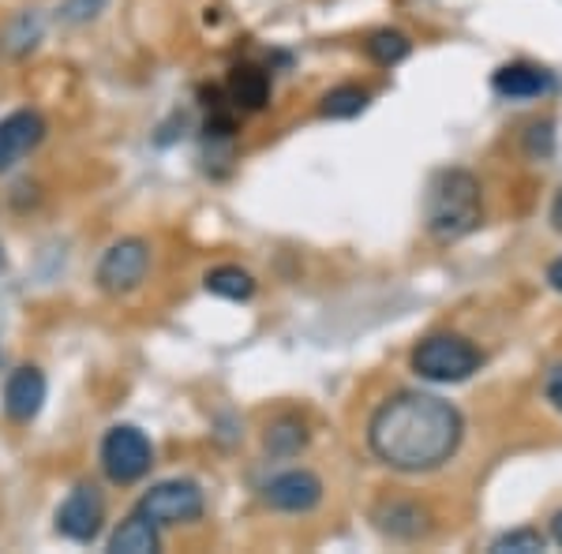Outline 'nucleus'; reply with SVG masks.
I'll return each mask as SVG.
<instances>
[{
    "instance_id": "nucleus-1",
    "label": "nucleus",
    "mask_w": 562,
    "mask_h": 554,
    "mask_svg": "<svg viewBox=\"0 0 562 554\" xmlns=\"http://www.w3.org/2000/svg\"><path fill=\"white\" fill-rule=\"evenodd\" d=\"M465 420L450 402L420 389H405L375 408L368 423V446L397 472H435L461 446Z\"/></svg>"
},
{
    "instance_id": "nucleus-2",
    "label": "nucleus",
    "mask_w": 562,
    "mask_h": 554,
    "mask_svg": "<svg viewBox=\"0 0 562 554\" xmlns=\"http://www.w3.org/2000/svg\"><path fill=\"white\" fill-rule=\"evenodd\" d=\"M484 222V199H480V180L469 169H442L431 177L428 195H424V225L435 240L450 244L461 236L476 233Z\"/></svg>"
},
{
    "instance_id": "nucleus-3",
    "label": "nucleus",
    "mask_w": 562,
    "mask_h": 554,
    "mask_svg": "<svg viewBox=\"0 0 562 554\" xmlns=\"http://www.w3.org/2000/svg\"><path fill=\"white\" fill-rule=\"evenodd\" d=\"M413 371L428 383H465L480 371L484 352L473 341L458 338V333H431L413 349Z\"/></svg>"
},
{
    "instance_id": "nucleus-4",
    "label": "nucleus",
    "mask_w": 562,
    "mask_h": 554,
    "mask_svg": "<svg viewBox=\"0 0 562 554\" xmlns=\"http://www.w3.org/2000/svg\"><path fill=\"white\" fill-rule=\"evenodd\" d=\"M154 465V446L150 439L132 423H121L102 439V472L109 476V484L116 487H132Z\"/></svg>"
},
{
    "instance_id": "nucleus-5",
    "label": "nucleus",
    "mask_w": 562,
    "mask_h": 554,
    "mask_svg": "<svg viewBox=\"0 0 562 554\" xmlns=\"http://www.w3.org/2000/svg\"><path fill=\"white\" fill-rule=\"evenodd\" d=\"M147 270H150V244L143 236H124L98 262L94 281L109 296H128L147 281Z\"/></svg>"
},
{
    "instance_id": "nucleus-6",
    "label": "nucleus",
    "mask_w": 562,
    "mask_h": 554,
    "mask_svg": "<svg viewBox=\"0 0 562 554\" xmlns=\"http://www.w3.org/2000/svg\"><path fill=\"white\" fill-rule=\"evenodd\" d=\"M143 517H150L158 529H169V524H192L203 517L206 498L203 487L192 484V479H166V484H154L147 495L135 506Z\"/></svg>"
},
{
    "instance_id": "nucleus-7",
    "label": "nucleus",
    "mask_w": 562,
    "mask_h": 554,
    "mask_svg": "<svg viewBox=\"0 0 562 554\" xmlns=\"http://www.w3.org/2000/svg\"><path fill=\"white\" fill-rule=\"evenodd\" d=\"M105 529V498L98 487L79 484L57 510V532L71 543H94Z\"/></svg>"
},
{
    "instance_id": "nucleus-8",
    "label": "nucleus",
    "mask_w": 562,
    "mask_h": 554,
    "mask_svg": "<svg viewBox=\"0 0 562 554\" xmlns=\"http://www.w3.org/2000/svg\"><path fill=\"white\" fill-rule=\"evenodd\" d=\"M262 502L278 513H312L323 502V479L307 468H289L262 487Z\"/></svg>"
},
{
    "instance_id": "nucleus-9",
    "label": "nucleus",
    "mask_w": 562,
    "mask_h": 554,
    "mask_svg": "<svg viewBox=\"0 0 562 554\" xmlns=\"http://www.w3.org/2000/svg\"><path fill=\"white\" fill-rule=\"evenodd\" d=\"M45 139V121L34 109H15L0 121V172H12Z\"/></svg>"
},
{
    "instance_id": "nucleus-10",
    "label": "nucleus",
    "mask_w": 562,
    "mask_h": 554,
    "mask_svg": "<svg viewBox=\"0 0 562 554\" xmlns=\"http://www.w3.org/2000/svg\"><path fill=\"white\" fill-rule=\"evenodd\" d=\"M45 394H49V383L38 368H20L8 375L4 383V412L8 420L15 423H31L38 420L42 405H45Z\"/></svg>"
},
{
    "instance_id": "nucleus-11",
    "label": "nucleus",
    "mask_w": 562,
    "mask_h": 554,
    "mask_svg": "<svg viewBox=\"0 0 562 554\" xmlns=\"http://www.w3.org/2000/svg\"><path fill=\"white\" fill-rule=\"evenodd\" d=\"M375 529L394 540H416L420 532H428V513L413 498H383L375 506Z\"/></svg>"
},
{
    "instance_id": "nucleus-12",
    "label": "nucleus",
    "mask_w": 562,
    "mask_h": 554,
    "mask_svg": "<svg viewBox=\"0 0 562 554\" xmlns=\"http://www.w3.org/2000/svg\"><path fill=\"white\" fill-rule=\"evenodd\" d=\"M492 87L498 98H514V102H525V98H540L555 87L551 71H543L537 65H506L492 76Z\"/></svg>"
},
{
    "instance_id": "nucleus-13",
    "label": "nucleus",
    "mask_w": 562,
    "mask_h": 554,
    "mask_svg": "<svg viewBox=\"0 0 562 554\" xmlns=\"http://www.w3.org/2000/svg\"><path fill=\"white\" fill-rule=\"evenodd\" d=\"M225 94H229L233 109L244 113H259L270 102V76L256 65H237L225 79Z\"/></svg>"
},
{
    "instance_id": "nucleus-14",
    "label": "nucleus",
    "mask_w": 562,
    "mask_h": 554,
    "mask_svg": "<svg viewBox=\"0 0 562 554\" xmlns=\"http://www.w3.org/2000/svg\"><path fill=\"white\" fill-rule=\"evenodd\" d=\"M109 551L113 554H154L161 551V529L135 510L132 517H124L121 529L109 535Z\"/></svg>"
},
{
    "instance_id": "nucleus-15",
    "label": "nucleus",
    "mask_w": 562,
    "mask_h": 554,
    "mask_svg": "<svg viewBox=\"0 0 562 554\" xmlns=\"http://www.w3.org/2000/svg\"><path fill=\"white\" fill-rule=\"evenodd\" d=\"M364 109H368V90H360L352 83L326 90L319 102V113L330 116V121H352V116H360Z\"/></svg>"
},
{
    "instance_id": "nucleus-16",
    "label": "nucleus",
    "mask_w": 562,
    "mask_h": 554,
    "mask_svg": "<svg viewBox=\"0 0 562 554\" xmlns=\"http://www.w3.org/2000/svg\"><path fill=\"white\" fill-rule=\"evenodd\" d=\"M206 293H214L222 299H248L256 293V278L240 267H217L206 274Z\"/></svg>"
},
{
    "instance_id": "nucleus-17",
    "label": "nucleus",
    "mask_w": 562,
    "mask_h": 554,
    "mask_svg": "<svg viewBox=\"0 0 562 554\" xmlns=\"http://www.w3.org/2000/svg\"><path fill=\"white\" fill-rule=\"evenodd\" d=\"M364 49H368V57L375 60V65L394 68V65H402V60L413 53V42L405 38L402 31H375L364 42Z\"/></svg>"
},
{
    "instance_id": "nucleus-18",
    "label": "nucleus",
    "mask_w": 562,
    "mask_h": 554,
    "mask_svg": "<svg viewBox=\"0 0 562 554\" xmlns=\"http://www.w3.org/2000/svg\"><path fill=\"white\" fill-rule=\"evenodd\" d=\"M307 446V427L301 420H293V416H285V420L270 423L267 431V450L274 453V457H296Z\"/></svg>"
},
{
    "instance_id": "nucleus-19",
    "label": "nucleus",
    "mask_w": 562,
    "mask_h": 554,
    "mask_svg": "<svg viewBox=\"0 0 562 554\" xmlns=\"http://www.w3.org/2000/svg\"><path fill=\"white\" fill-rule=\"evenodd\" d=\"M537 554L543 551V535L537 529H514V532H503L498 540L492 543V554Z\"/></svg>"
},
{
    "instance_id": "nucleus-20",
    "label": "nucleus",
    "mask_w": 562,
    "mask_h": 554,
    "mask_svg": "<svg viewBox=\"0 0 562 554\" xmlns=\"http://www.w3.org/2000/svg\"><path fill=\"white\" fill-rule=\"evenodd\" d=\"M105 4H109V0H65V4H60V20L71 23V26L90 23V20H98V15L105 12Z\"/></svg>"
},
{
    "instance_id": "nucleus-21",
    "label": "nucleus",
    "mask_w": 562,
    "mask_h": 554,
    "mask_svg": "<svg viewBox=\"0 0 562 554\" xmlns=\"http://www.w3.org/2000/svg\"><path fill=\"white\" fill-rule=\"evenodd\" d=\"M555 124L551 121H543V124H532L529 135H525V150L532 154V158H548L551 150H555Z\"/></svg>"
},
{
    "instance_id": "nucleus-22",
    "label": "nucleus",
    "mask_w": 562,
    "mask_h": 554,
    "mask_svg": "<svg viewBox=\"0 0 562 554\" xmlns=\"http://www.w3.org/2000/svg\"><path fill=\"white\" fill-rule=\"evenodd\" d=\"M543 394H548V402L562 412V363L548 371V378H543Z\"/></svg>"
},
{
    "instance_id": "nucleus-23",
    "label": "nucleus",
    "mask_w": 562,
    "mask_h": 554,
    "mask_svg": "<svg viewBox=\"0 0 562 554\" xmlns=\"http://www.w3.org/2000/svg\"><path fill=\"white\" fill-rule=\"evenodd\" d=\"M548 281H551V289H555V293H562V256L548 267Z\"/></svg>"
},
{
    "instance_id": "nucleus-24",
    "label": "nucleus",
    "mask_w": 562,
    "mask_h": 554,
    "mask_svg": "<svg viewBox=\"0 0 562 554\" xmlns=\"http://www.w3.org/2000/svg\"><path fill=\"white\" fill-rule=\"evenodd\" d=\"M551 225L562 229V188H559V195H555V206H551Z\"/></svg>"
},
{
    "instance_id": "nucleus-25",
    "label": "nucleus",
    "mask_w": 562,
    "mask_h": 554,
    "mask_svg": "<svg viewBox=\"0 0 562 554\" xmlns=\"http://www.w3.org/2000/svg\"><path fill=\"white\" fill-rule=\"evenodd\" d=\"M551 540H555L559 547H562V510H559L555 517H551Z\"/></svg>"
},
{
    "instance_id": "nucleus-26",
    "label": "nucleus",
    "mask_w": 562,
    "mask_h": 554,
    "mask_svg": "<svg viewBox=\"0 0 562 554\" xmlns=\"http://www.w3.org/2000/svg\"><path fill=\"white\" fill-rule=\"evenodd\" d=\"M0 267H4V256H0Z\"/></svg>"
}]
</instances>
